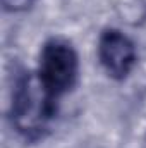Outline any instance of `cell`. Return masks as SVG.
Masks as SVG:
<instances>
[{
  "instance_id": "6da1fadb",
  "label": "cell",
  "mask_w": 146,
  "mask_h": 148,
  "mask_svg": "<svg viewBox=\"0 0 146 148\" xmlns=\"http://www.w3.org/2000/svg\"><path fill=\"white\" fill-rule=\"evenodd\" d=\"M57 114V98H53L38 73H24L16 83L10 103V122L26 140H40L50 129V122Z\"/></svg>"
},
{
  "instance_id": "7a4b0ae2",
  "label": "cell",
  "mask_w": 146,
  "mask_h": 148,
  "mask_svg": "<svg viewBox=\"0 0 146 148\" xmlns=\"http://www.w3.org/2000/svg\"><path fill=\"white\" fill-rule=\"evenodd\" d=\"M79 76V57L74 47L62 40H48L40 53L38 77L53 98H60L71 91Z\"/></svg>"
},
{
  "instance_id": "3957f363",
  "label": "cell",
  "mask_w": 146,
  "mask_h": 148,
  "mask_svg": "<svg viewBox=\"0 0 146 148\" xmlns=\"http://www.w3.org/2000/svg\"><path fill=\"white\" fill-rule=\"evenodd\" d=\"M98 59L113 79H126L136 66V47L119 29H105L98 40Z\"/></svg>"
},
{
  "instance_id": "277c9868",
  "label": "cell",
  "mask_w": 146,
  "mask_h": 148,
  "mask_svg": "<svg viewBox=\"0 0 146 148\" xmlns=\"http://www.w3.org/2000/svg\"><path fill=\"white\" fill-rule=\"evenodd\" d=\"M35 2L36 0H2V5L7 12H23L28 10Z\"/></svg>"
}]
</instances>
